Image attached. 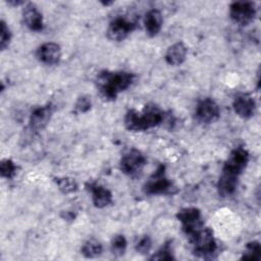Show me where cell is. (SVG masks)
Returning a JSON list of instances; mask_svg holds the SVG:
<instances>
[{"instance_id": "6da1fadb", "label": "cell", "mask_w": 261, "mask_h": 261, "mask_svg": "<svg viewBox=\"0 0 261 261\" xmlns=\"http://www.w3.org/2000/svg\"><path fill=\"white\" fill-rule=\"evenodd\" d=\"M135 74L129 71L102 70L96 76V86L104 101H113L120 92L125 91L134 82Z\"/></svg>"}, {"instance_id": "7a4b0ae2", "label": "cell", "mask_w": 261, "mask_h": 261, "mask_svg": "<svg viewBox=\"0 0 261 261\" xmlns=\"http://www.w3.org/2000/svg\"><path fill=\"white\" fill-rule=\"evenodd\" d=\"M165 113L154 103L146 104L143 110L129 109L124 115V126L129 132H143L161 124Z\"/></svg>"}, {"instance_id": "3957f363", "label": "cell", "mask_w": 261, "mask_h": 261, "mask_svg": "<svg viewBox=\"0 0 261 261\" xmlns=\"http://www.w3.org/2000/svg\"><path fill=\"white\" fill-rule=\"evenodd\" d=\"M189 242L193 247V254L199 258L210 259L217 251V243L210 227H203Z\"/></svg>"}, {"instance_id": "277c9868", "label": "cell", "mask_w": 261, "mask_h": 261, "mask_svg": "<svg viewBox=\"0 0 261 261\" xmlns=\"http://www.w3.org/2000/svg\"><path fill=\"white\" fill-rule=\"evenodd\" d=\"M176 218L180 222L181 229L188 237L189 241L204 227L201 211L196 207L181 208L176 213Z\"/></svg>"}, {"instance_id": "5b68a950", "label": "cell", "mask_w": 261, "mask_h": 261, "mask_svg": "<svg viewBox=\"0 0 261 261\" xmlns=\"http://www.w3.org/2000/svg\"><path fill=\"white\" fill-rule=\"evenodd\" d=\"M173 185L165 175V165L160 164L144 185V192L147 195L172 194Z\"/></svg>"}, {"instance_id": "8992f818", "label": "cell", "mask_w": 261, "mask_h": 261, "mask_svg": "<svg viewBox=\"0 0 261 261\" xmlns=\"http://www.w3.org/2000/svg\"><path fill=\"white\" fill-rule=\"evenodd\" d=\"M257 13V8L252 1H236L229 5V16L231 20L240 25L251 23Z\"/></svg>"}, {"instance_id": "52a82bcc", "label": "cell", "mask_w": 261, "mask_h": 261, "mask_svg": "<svg viewBox=\"0 0 261 261\" xmlns=\"http://www.w3.org/2000/svg\"><path fill=\"white\" fill-rule=\"evenodd\" d=\"M195 116L196 119L202 124L213 123L220 116L219 106L212 98H202L197 103Z\"/></svg>"}, {"instance_id": "ba28073f", "label": "cell", "mask_w": 261, "mask_h": 261, "mask_svg": "<svg viewBox=\"0 0 261 261\" xmlns=\"http://www.w3.org/2000/svg\"><path fill=\"white\" fill-rule=\"evenodd\" d=\"M146 164L145 155L138 149H129L120 159V170L127 175L134 176L141 172Z\"/></svg>"}, {"instance_id": "9c48e42d", "label": "cell", "mask_w": 261, "mask_h": 261, "mask_svg": "<svg viewBox=\"0 0 261 261\" xmlns=\"http://www.w3.org/2000/svg\"><path fill=\"white\" fill-rule=\"evenodd\" d=\"M249 152L242 146L236 147L233 150L230 151L227 159L225 160L222 170L232 173L237 176H240L242 172L247 167L249 162Z\"/></svg>"}, {"instance_id": "30bf717a", "label": "cell", "mask_w": 261, "mask_h": 261, "mask_svg": "<svg viewBox=\"0 0 261 261\" xmlns=\"http://www.w3.org/2000/svg\"><path fill=\"white\" fill-rule=\"evenodd\" d=\"M137 28V22L126 17L117 16L112 19L107 29V37L111 41H123Z\"/></svg>"}, {"instance_id": "8fae6325", "label": "cell", "mask_w": 261, "mask_h": 261, "mask_svg": "<svg viewBox=\"0 0 261 261\" xmlns=\"http://www.w3.org/2000/svg\"><path fill=\"white\" fill-rule=\"evenodd\" d=\"M53 114V105L51 103H47L44 106L36 107L30 116L29 120V128L33 133H37L46 127L49 123Z\"/></svg>"}, {"instance_id": "7c38bea8", "label": "cell", "mask_w": 261, "mask_h": 261, "mask_svg": "<svg viewBox=\"0 0 261 261\" xmlns=\"http://www.w3.org/2000/svg\"><path fill=\"white\" fill-rule=\"evenodd\" d=\"M232 108L237 115L241 118H251L256 110V102L254 98L248 93L238 94L232 102Z\"/></svg>"}, {"instance_id": "4fadbf2b", "label": "cell", "mask_w": 261, "mask_h": 261, "mask_svg": "<svg viewBox=\"0 0 261 261\" xmlns=\"http://www.w3.org/2000/svg\"><path fill=\"white\" fill-rule=\"evenodd\" d=\"M36 55L42 63L47 65H54L60 61L61 47L54 42L44 43L38 48Z\"/></svg>"}, {"instance_id": "5bb4252c", "label": "cell", "mask_w": 261, "mask_h": 261, "mask_svg": "<svg viewBox=\"0 0 261 261\" xmlns=\"http://www.w3.org/2000/svg\"><path fill=\"white\" fill-rule=\"evenodd\" d=\"M86 189L92 194L93 204L97 208H104L112 203V193L97 182H87Z\"/></svg>"}, {"instance_id": "9a60e30c", "label": "cell", "mask_w": 261, "mask_h": 261, "mask_svg": "<svg viewBox=\"0 0 261 261\" xmlns=\"http://www.w3.org/2000/svg\"><path fill=\"white\" fill-rule=\"evenodd\" d=\"M22 18L24 24L34 32H41L44 28L43 15L34 3H27L22 9Z\"/></svg>"}, {"instance_id": "2e32d148", "label": "cell", "mask_w": 261, "mask_h": 261, "mask_svg": "<svg viewBox=\"0 0 261 261\" xmlns=\"http://www.w3.org/2000/svg\"><path fill=\"white\" fill-rule=\"evenodd\" d=\"M238 181H239V176L232 173H229L227 171L221 170V174L218 178L217 186H216L218 194L221 197L232 195L238 187Z\"/></svg>"}, {"instance_id": "e0dca14e", "label": "cell", "mask_w": 261, "mask_h": 261, "mask_svg": "<svg viewBox=\"0 0 261 261\" xmlns=\"http://www.w3.org/2000/svg\"><path fill=\"white\" fill-rule=\"evenodd\" d=\"M162 14L158 9H150L144 17V24L149 37H155L162 28Z\"/></svg>"}, {"instance_id": "ac0fdd59", "label": "cell", "mask_w": 261, "mask_h": 261, "mask_svg": "<svg viewBox=\"0 0 261 261\" xmlns=\"http://www.w3.org/2000/svg\"><path fill=\"white\" fill-rule=\"evenodd\" d=\"M188 49L182 42H177L168 47L165 53V61L170 65H180L187 57Z\"/></svg>"}, {"instance_id": "d6986e66", "label": "cell", "mask_w": 261, "mask_h": 261, "mask_svg": "<svg viewBox=\"0 0 261 261\" xmlns=\"http://www.w3.org/2000/svg\"><path fill=\"white\" fill-rule=\"evenodd\" d=\"M103 251V247L100 242H98L95 239L88 240L84 245L82 246L81 252L84 257L86 258H95L101 255Z\"/></svg>"}, {"instance_id": "ffe728a7", "label": "cell", "mask_w": 261, "mask_h": 261, "mask_svg": "<svg viewBox=\"0 0 261 261\" xmlns=\"http://www.w3.org/2000/svg\"><path fill=\"white\" fill-rule=\"evenodd\" d=\"M242 260H253L258 261L261 259V245L257 241L247 243L245 250L241 257Z\"/></svg>"}, {"instance_id": "44dd1931", "label": "cell", "mask_w": 261, "mask_h": 261, "mask_svg": "<svg viewBox=\"0 0 261 261\" xmlns=\"http://www.w3.org/2000/svg\"><path fill=\"white\" fill-rule=\"evenodd\" d=\"M54 181L56 182L59 191L64 194H72L77 191V184L74 178L71 177H55Z\"/></svg>"}, {"instance_id": "7402d4cb", "label": "cell", "mask_w": 261, "mask_h": 261, "mask_svg": "<svg viewBox=\"0 0 261 261\" xmlns=\"http://www.w3.org/2000/svg\"><path fill=\"white\" fill-rule=\"evenodd\" d=\"M150 260H174L173 256V251L171 247V241H167L163 244V246L155 253L153 254L150 258Z\"/></svg>"}, {"instance_id": "603a6c76", "label": "cell", "mask_w": 261, "mask_h": 261, "mask_svg": "<svg viewBox=\"0 0 261 261\" xmlns=\"http://www.w3.org/2000/svg\"><path fill=\"white\" fill-rule=\"evenodd\" d=\"M127 242L124 236L122 234H116L112 238L111 244H110V249L113 255L115 256H122L126 250Z\"/></svg>"}, {"instance_id": "cb8c5ba5", "label": "cell", "mask_w": 261, "mask_h": 261, "mask_svg": "<svg viewBox=\"0 0 261 261\" xmlns=\"http://www.w3.org/2000/svg\"><path fill=\"white\" fill-rule=\"evenodd\" d=\"M16 165L14 164V162L9 159V158H5L1 160L0 163V173L1 176L7 179H12L14 177V175L16 174Z\"/></svg>"}, {"instance_id": "d4e9b609", "label": "cell", "mask_w": 261, "mask_h": 261, "mask_svg": "<svg viewBox=\"0 0 261 261\" xmlns=\"http://www.w3.org/2000/svg\"><path fill=\"white\" fill-rule=\"evenodd\" d=\"M136 251L142 255L148 254L151 251L152 248V240L149 236H143L139 239V241L136 243Z\"/></svg>"}, {"instance_id": "484cf974", "label": "cell", "mask_w": 261, "mask_h": 261, "mask_svg": "<svg viewBox=\"0 0 261 261\" xmlns=\"http://www.w3.org/2000/svg\"><path fill=\"white\" fill-rule=\"evenodd\" d=\"M91 107H92V100L87 95H83L79 97L74 104L75 112H79V113H86L91 109Z\"/></svg>"}, {"instance_id": "4316f807", "label": "cell", "mask_w": 261, "mask_h": 261, "mask_svg": "<svg viewBox=\"0 0 261 261\" xmlns=\"http://www.w3.org/2000/svg\"><path fill=\"white\" fill-rule=\"evenodd\" d=\"M0 47L1 50H5L11 40V32L4 20H1V31H0Z\"/></svg>"}, {"instance_id": "83f0119b", "label": "cell", "mask_w": 261, "mask_h": 261, "mask_svg": "<svg viewBox=\"0 0 261 261\" xmlns=\"http://www.w3.org/2000/svg\"><path fill=\"white\" fill-rule=\"evenodd\" d=\"M61 217L67 221H72L75 217L74 213H72L71 211H65V212H62L61 213Z\"/></svg>"}, {"instance_id": "f1b7e54d", "label": "cell", "mask_w": 261, "mask_h": 261, "mask_svg": "<svg viewBox=\"0 0 261 261\" xmlns=\"http://www.w3.org/2000/svg\"><path fill=\"white\" fill-rule=\"evenodd\" d=\"M7 3L8 4H10V5H13V6H18V5H21V4H24V2L23 1H19V0H9V1H7Z\"/></svg>"}]
</instances>
